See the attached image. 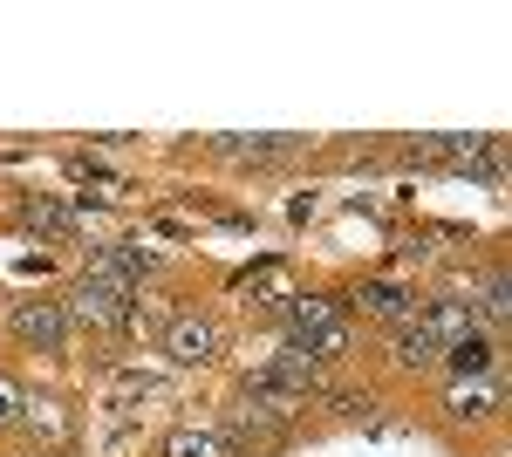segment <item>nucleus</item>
Listing matches in <instances>:
<instances>
[{
	"instance_id": "0eeeda50",
	"label": "nucleus",
	"mask_w": 512,
	"mask_h": 457,
	"mask_svg": "<svg viewBox=\"0 0 512 457\" xmlns=\"http://www.w3.org/2000/svg\"><path fill=\"white\" fill-rule=\"evenodd\" d=\"M417 328L437 348H451V342H465V335H478V314L458 294H417Z\"/></svg>"
},
{
	"instance_id": "1a4fd4ad",
	"label": "nucleus",
	"mask_w": 512,
	"mask_h": 457,
	"mask_svg": "<svg viewBox=\"0 0 512 457\" xmlns=\"http://www.w3.org/2000/svg\"><path fill=\"white\" fill-rule=\"evenodd\" d=\"M383 348H390V362L403 369V376H444V348H437L417 321L390 328V335H383Z\"/></svg>"
},
{
	"instance_id": "4468645a",
	"label": "nucleus",
	"mask_w": 512,
	"mask_h": 457,
	"mask_svg": "<svg viewBox=\"0 0 512 457\" xmlns=\"http://www.w3.org/2000/svg\"><path fill=\"white\" fill-rule=\"evenodd\" d=\"M28 396H35L28 382L14 376V369H0V430H14V423L28 417Z\"/></svg>"
},
{
	"instance_id": "f8f14e48",
	"label": "nucleus",
	"mask_w": 512,
	"mask_h": 457,
	"mask_svg": "<svg viewBox=\"0 0 512 457\" xmlns=\"http://www.w3.org/2000/svg\"><path fill=\"white\" fill-rule=\"evenodd\" d=\"M287 151H294L287 137H253V144L246 137H219L212 144V157H226V164H280Z\"/></svg>"
},
{
	"instance_id": "7ed1b4c3",
	"label": "nucleus",
	"mask_w": 512,
	"mask_h": 457,
	"mask_svg": "<svg viewBox=\"0 0 512 457\" xmlns=\"http://www.w3.org/2000/svg\"><path fill=\"white\" fill-rule=\"evenodd\" d=\"M7 342L28 348V355H69V314H62V294H28V301H7Z\"/></svg>"
},
{
	"instance_id": "f03ea898",
	"label": "nucleus",
	"mask_w": 512,
	"mask_h": 457,
	"mask_svg": "<svg viewBox=\"0 0 512 457\" xmlns=\"http://www.w3.org/2000/svg\"><path fill=\"white\" fill-rule=\"evenodd\" d=\"M62 314H69V328H82V335H130L137 328V287L103 280V273L82 267V280L62 294Z\"/></svg>"
},
{
	"instance_id": "6e6552de",
	"label": "nucleus",
	"mask_w": 512,
	"mask_h": 457,
	"mask_svg": "<svg viewBox=\"0 0 512 457\" xmlns=\"http://www.w3.org/2000/svg\"><path fill=\"white\" fill-rule=\"evenodd\" d=\"M355 314L383 321V328H403V321H417V287H403V280H362L355 287Z\"/></svg>"
},
{
	"instance_id": "423d86ee",
	"label": "nucleus",
	"mask_w": 512,
	"mask_h": 457,
	"mask_svg": "<svg viewBox=\"0 0 512 457\" xmlns=\"http://www.w3.org/2000/svg\"><path fill=\"white\" fill-rule=\"evenodd\" d=\"M89 273L123 280V287L144 294V280L164 273V253H158V246H144V239H103V246H89Z\"/></svg>"
},
{
	"instance_id": "20e7f679",
	"label": "nucleus",
	"mask_w": 512,
	"mask_h": 457,
	"mask_svg": "<svg viewBox=\"0 0 512 457\" xmlns=\"http://www.w3.org/2000/svg\"><path fill=\"white\" fill-rule=\"evenodd\" d=\"M164 355H171L178 369H205V362H219V355H226V321L205 314V307H178L171 328H164Z\"/></svg>"
},
{
	"instance_id": "2eb2a0df",
	"label": "nucleus",
	"mask_w": 512,
	"mask_h": 457,
	"mask_svg": "<svg viewBox=\"0 0 512 457\" xmlns=\"http://www.w3.org/2000/svg\"><path fill=\"white\" fill-rule=\"evenodd\" d=\"M0 321H7V294H0Z\"/></svg>"
},
{
	"instance_id": "ddd939ff",
	"label": "nucleus",
	"mask_w": 512,
	"mask_h": 457,
	"mask_svg": "<svg viewBox=\"0 0 512 457\" xmlns=\"http://www.w3.org/2000/svg\"><path fill=\"white\" fill-rule=\"evenodd\" d=\"M21 219L35 232H48V239H76V212H62V205H48V198H28Z\"/></svg>"
},
{
	"instance_id": "9d476101",
	"label": "nucleus",
	"mask_w": 512,
	"mask_h": 457,
	"mask_svg": "<svg viewBox=\"0 0 512 457\" xmlns=\"http://www.w3.org/2000/svg\"><path fill=\"white\" fill-rule=\"evenodd\" d=\"M499 335H485V328H478V335H465V342H451L444 348V376H499Z\"/></svg>"
},
{
	"instance_id": "9b49d317",
	"label": "nucleus",
	"mask_w": 512,
	"mask_h": 457,
	"mask_svg": "<svg viewBox=\"0 0 512 457\" xmlns=\"http://www.w3.org/2000/svg\"><path fill=\"white\" fill-rule=\"evenodd\" d=\"M158 457H239L226 437H219V423L212 430H198V423H178V430H164Z\"/></svg>"
},
{
	"instance_id": "f257e3e1",
	"label": "nucleus",
	"mask_w": 512,
	"mask_h": 457,
	"mask_svg": "<svg viewBox=\"0 0 512 457\" xmlns=\"http://www.w3.org/2000/svg\"><path fill=\"white\" fill-rule=\"evenodd\" d=\"M280 342L301 348L321 369H335V362H349L355 335H349V314H342L335 294H287L280 301Z\"/></svg>"
},
{
	"instance_id": "39448f33",
	"label": "nucleus",
	"mask_w": 512,
	"mask_h": 457,
	"mask_svg": "<svg viewBox=\"0 0 512 457\" xmlns=\"http://www.w3.org/2000/svg\"><path fill=\"white\" fill-rule=\"evenodd\" d=\"M506 410V382L499 376H444V423L458 430H485Z\"/></svg>"
}]
</instances>
